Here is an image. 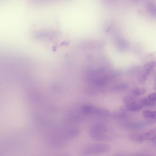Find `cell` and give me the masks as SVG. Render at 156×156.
Returning <instances> with one entry per match:
<instances>
[{
  "instance_id": "7a4b0ae2",
  "label": "cell",
  "mask_w": 156,
  "mask_h": 156,
  "mask_svg": "<svg viewBox=\"0 0 156 156\" xmlns=\"http://www.w3.org/2000/svg\"><path fill=\"white\" fill-rule=\"evenodd\" d=\"M110 149L109 145L101 144L89 145L83 148L80 152L81 156H93L108 152Z\"/></svg>"
},
{
  "instance_id": "5bb4252c",
  "label": "cell",
  "mask_w": 156,
  "mask_h": 156,
  "mask_svg": "<svg viewBox=\"0 0 156 156\" xmlns=\"http://www.w3.org/2000/svg\"><path fill=\"white\" fill-rule=\"evenodd\" d=\"M148 98L151 100L156 101V93H153L149 95Z\"/></svg>"
},
{
  "instance_id": "4fadbf2b",
  "label": "cell",
  "mask_w": 156,
  "mask_h": 156,
  "mask_svg": "<svg viewBox=\"0 0 156 156\" xmlns=\"http://www.w3.org/2000/svg\"><path fill=\"white\" fill-rule=\"evenodd\" d=\"M128 87V85L125 83L122 84L115 87L114 89L117 90H119L126 89Z\"/></svg>"
},
{
  "instance_id": "277c9868",
  "label": "cell",
  "mask_w": 156,
  "mask_h": 156,
  "mask_svg": "<svg viewBox=\"0 0 156 156\" xmlns=\"http://www.w3.org/2000/svg\"><path fill=\"white\" fill-rule=\"evenodd\" d=\"M144 140H152L156 139V128L150 130L142 134Z\"/></svg>"
},
{
  "instance_id": "ba28073f",
  "label": "cell",
  "mask_w": 156,
  "mask_h": 156,
  "mask_svg": "<svg viewBox=\"0 0 156 156\" xmlns=\"http://www.w3.org/2000/svg\"><path fill=\"white\" fill-rule=\"evenodd\" d=\"M149 72L144 70L139 74L138 77V80L140 83H143L147 78Z\"/></svg>"
},
{
  "instance_id": "30bf717a",
  "label": "cell",
  "mask_w": 156,
  "mask_h": 156,
  "mask_svg": "<svg viewBox=\"0 0 156 156\" xmlns=\"http://www.w3.org/2000/svg\"><path fill=\"white\" fill-rule=\"evenodd\" d=\"M155 62H150L146 63L144 66V70L150 73L155 66Z\"/></svg>"
},
{
  "instance_id": "8fae6325",
  "label": "cell",
  "mask_w": 156,
  "mask_h": 156,
  "mask_svg": "<svg viewBox=\"0 0 156 156\" xmlns=\"http://www.w3.org/2000/svg\"><path fill=\"white\" fill-rule=\"evenodd\" d=\"M123 101L126 105H130L137 102L134 98L129 96H125L123 98Z\"/></svg>"
},
{
  "instance_id": "e0dca14e",
  "label": "cell",
  "mask_w": 156,
  "mask_h": 156,
  "mask_svg": "<svg viewBox=\"0 0 156 156\" xmlns=\"http://www.w3.org/2000/svg\"><path fill=\"white\" fill-rule=\"evenodd\" d=\"M154 144L156 145V139H155V141H154Z\"/></svg>"
},
{
  "instance_id": "7c38bea8",
  "label": "cell",
  "mask_w": 156,
  "mask_h": 156,
  "mask_svg": "<svg viewBox=\"0 0 156 156\" xmlns=\"http://www.w3.org/2000/svg\"><path fill=\"white\" fill-rule=\"evenodd\" d=\"M149 12L154 16H156V6L152 3H149L147 6Z\"/></svg>"
},
{
  "instance_id": "5b68a950",
  "label": "cell",
  "mask_w": 156,
  "mask_h": 156,
  "mask_svg": "<svg viewBox=\"0 0 156 156\" xmlns=\"http://www.w3.org/2000/svg\"><path fill=\"white\" fill-rule=\"evenodd\" d=\"M145 124L142 122H136L125 124L124 126L126 129H133L139 130L142 129L144 127Z\"/></svg>"
},
{
  "instance_id": "8992f818",
  "label": "cell",
  "mask_w": 156,
  "mask_h": 156,
  "mask_svg": "<svg viewBox=\"0 0 156 156\" xmlns=\"http://www.w3.org/2000/svg\"><path fill=\"white\" fill-rule=\"evenodd\" d=\"M143 106L139 102H137L129 105H126V109L130 111L137 112L140 110Z\"/></svg>"
},
{
  "instance_id": "ac0fdd59",
  "label": "cell",
  "mask_w": 156,
  "mask_h": 156,
  "mask_svg": "<svg viewBox=\"0 0 156 156\" xmlns=\"http://www.w3.org/2000/svg\"></svg>"
},
{
  "instance_id": "3957f363",
  "label": "cell",
  "mask_w": 156,
  "mask_h": 156,
  "mask_svg": "<svg viewBox=\"0 0 156 156\" xmlns=\"http://www.w3.org/2000/svg\"><path fill=\"white\" fill-rule=\"evenodd\" d=\"M143 114L148 123L152 124L156 122V111L145 110Z\"/></svg>"
},
{
  "instance_id": "2e32d148",
  "label": "cell",
  "mask_w": 156,
  "mask_h": 156,
  "mask_svg": "<svg viewBox=\"0 0 156 156\" xmlns=\"http://www.w3.org/2000/svg\"><path fill=\"white\" fill-rule=\"evenodd\" d=\"M125 156V155H122V154H117V155H115V156Z\"/></svg>"
},
{
  "instance_id": "9c48e42d",
  "label": "cell",
  "mask_w": 156,
  "mask_h": 156,
  "mask_svg": "<svg viewBox=\"0 0 156 156\" xmlns=\"http://www.w3.org/2000/svg\"><path fill=\"white\" fill-rule=\"evenodd\" d=\"M146 91V89L145 87L138 88L134 89L133 91V94L135 96H140L144 94Z\"/></svg>"
},
{
  "instance_id": "52a82bcc",
  "label": "cell",
  "mask_w": 156,
  "mask_h": 156,
  "mask_svg": "<svg viewBox=\"0 0 156 156\" xmlns=\"http://www.w3.org/2000/svg\"><path fill=\"white\" fill-rule=\"evenodd\" d=\"M140 103L143 106L151 107L154 106L155 104V102L153 101L148 98H144L141 99Z\"/></svg>"
},
{
  "instance_id": "9a60e30c",
  "label": "cell",
  "mask_w": 156,
  "mask_h": 156,
  "mask_svg": "<svg viewBox=\"0 0 156 156\" xmlns=\"http://www.w3.org/2000/svg\"><path fill=\"white\" fill-rule=\"evenodd\" d=\"M153 89L156 90V77H155L154 85H153Z\"/></svg>"
},
{
  "instance_id": "6da1fadb",
  "label": "cell",
  "mask_w": 156,
  "mask_h": 156,
  "mask_svg": "<svg viewBox=\"0 0 156 156\" xmlns=\"http://www.w3.org/2000/svg\"><path fill=\"white\" fill-rule=\"evenodd\" d=\"M107 129L105 126L101 124H97L93 126L90 130V137L96 140L108 141L112 139L111 136L107 133Z\"/></svg>"
}]
</instances>
